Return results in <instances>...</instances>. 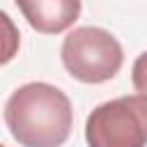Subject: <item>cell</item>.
I'll return each instance as SVG.
<instances>
[{
	"instance_id": "cell-1",
	"label": "cell",
	"mask_w": 147,
	"mask_h": 147,
	"mask_svg": "<svg viewBox=\"0 0 147 147\" xmlns=\"http://www.w3.org/2000/svg\"><path fill=\"white\" fill-rule=\"evenodd\" d=\"M5 122L21 147H62L74 126V110L60 87L25 83L7 99Z\"/></svg>"
},
{
	"instance_id": "cell-2",
	"label": "cell",
	"mask_w": 147,
	"mask_h": 147,
	"mask_svg": "<svg viewBox=\"0 0 147 147\" xmlns=\"http://www.w3.org/2000/svg\"><path fill=\"white\" fill-rule=\"evenodd\" d=\"M60 57L64 69L76 80L99 85L117 76L124 62V51L108 30L96 25H80L64 37Z\"/></svg>"
},
{
	"instance_id": "cell-3",
	"label": "cell",
	"mask_w": 147,
	"mask_h": 147,
	"mask_svg": "<svg viewBox=\"0 0 147 147\" xmlns=\"http://www.w3.org/2000/svg\"><path fill=\"white\" fill-rule=\"evenodd\" d=\"M87 147H147V96L126 94L99 103L85 122Z\"/></svg>"
},
{
	"instance_id": "cell-4",
	"label": "cell",
	"mask_w": 147,
	"mask_h": 147,
	"mask_svg": "<svg viewBox=\"0 0 147 147\" xmlns=\"http://www.w3.org/2000/svg\"><path fill=\"white\" fill-rule=\"evenodd\" d=\"M32 30L41 34H60L80 16V0H14Z\"/></svg>"
},
{
	"instance_id": "cell-5",
	"label": "cell",
	"mask_w": 147,
	"mask_h": 147,
	"mask_svg": "<svg viewBox=\"0 0 147 147\" xmlns=\"http://www.w3.org/2000/svg\"><path fill=\"white\" fill-rule=\"evenodd\" d=\"M21 46V32L7 11L0 9V67L11 62Z\"/></svg>"
},
{
	"instance_id": "cell-6",
	"label": "cell",
	"mask_w": 147,
	"mask_h": 147,
	"mask_svg": "<svg viewBox=\"0 0 147 147\" xmlns=\"http://www.w3.org/2000/svg\"><path fill=\"white\" fill-rule=\"evenodd\" d=\"M131 83L140 94L147 96V51H142L136 57V62L131 67Z\"/></svg>"
},
{
	"instance_id": "cell-7",
	"label": "cell",
	"mask_w": 147,
	"mask_h": 147,
	"mask_svg": "<svg viewBox=\"0 0 147 147\" xmlns=\"http://www.w3.org/2000/svg\"><path fill=\"white\" fill-rule=\"evenodd\" d=\"M0 147H5V145H2V142H0Z\"/></svg>"
}]
</instances>
